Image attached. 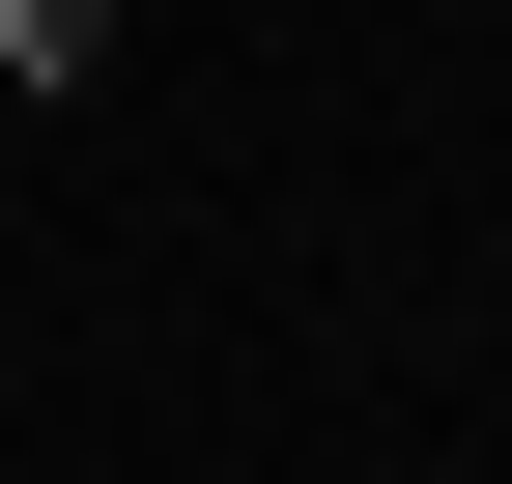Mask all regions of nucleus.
Wrapping results in <instances>:
<instances>
[{"label":"nucleus","mask_w":512,"mask_h":484,"mask_svg":"<svg viewBox=\"0 0 512 484\" xmlns=\"http://www.w3.org/2000/svg\"><path fill=\"white\" fill-rule=\"evenodd\" d=\"M114 57V0H0V86H86Z\"/></svg>","instance_id":"obj_1"}]
</instances>
